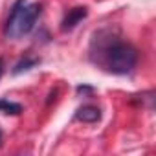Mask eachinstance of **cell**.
<instances>
[{
    "label": "cell",
    "mask_w": 156,
    "mask_h": 156,
    "mask_svg": "<svg viewBox=\"0 0 156 156\" xmlns=\"http://www.w3.org/2000/svg\"><path fill=\"white\" fill-rule=\"evenodd\" d=\"M0 112L19 116V114L22 112V105H20V103H13V101H9V99H0Z\"/></svg>",
    "instance_id": "obj_6"
},
{
    "label": "cell",
    "mask_w": 156,
    "mask_h": 156,
    "mask_svg": "<svg viewBox=\"0 0 156 156\" xmlns=\"http://www.w3.org/2000/svg\"><path fill=\"white\" fill-rule=\"evenodd\" d=\"M2 73H4V61L0 59V77H2Z\"/></svg>",
    "instance_id": "obj_8"
},
{
    "label": "cell",
    "mask_w": 156,
    "mask_h": 156,
    "mask_svg": "<svg viewBox=\"0 0 156 156\" xmlns=\"http://www.w3.org/2000/svg\"><path fill=\"white\" fill-rule=\"evenodd\" d=\"M39 62H41V59H39V57H30V55H26L24 59H20V61L15 64L13 73H15V75H19V73H22V72H28V70H31L33 66H37Z\"/></svg>",
    "instance_id": "obj_5"
},
{
    "label": "cell",
    "mask_w": 156,
    "mask_h": 156,
    "mask_svg": "<svg viewBox=\"0 0 156 156\" xmlns=\"http://www.w3.org/2000/svg\"><path fill=\"white\" fill-rule=\"evenodd\" d=\"M75 118L79 121H85V123H96V121L101 119V110L94 105H87V107H81L77 110Z\"/></svg>",
    "instance_id": "obj_4"
},
{
    "label": "cell",
    "mask_w": 156,
    "mask_h": 156,
    "mask_svg": "<svg viewBox=\"0 0 156 156\" xmlns=\"http://www.w3.org/2000/svg\"><path fill=\"white\" fill-rule=\"evenodd\" d=\"M0 141H2V130H0Z\"/></svg>",
    "instance_id": "obj_9"
},
{
    "label": "cell",
    "mask_w": 156,
    "mask_h": 156,
    "mask_svg": "<svg viewBox=\"0 0 156 156\" xmlns=\"http://www.w3.org/2000/svg\"><path fill=\"white\" fill-rule=\"evenodd\" d=\"M77 92H79V94H87V92H92V88L90 87H77Z\"/></svg>",
    "instance_id": "obj_7"
},
{
    "label": "cell",
    "mask_w": 156,
    "mask_h": 156,
    "mask_svg": "<svg viewBox=\"0 0 156 156\" xmlns=\"http://www.w3.org/2000/svg\"><path fill=\"white\" fill-rule=\"evenodd\" d=\"M41 11H42V6L41 4H28L26 0H17L11 8V15L6 22V37L8 39H20L24 35H28L37 19L41 17Z\"/></svg>",
    "instance_id": "obj_2"
},
{
    "label": "cell",
    "mask_w": 156,
    "mask_h": 156,
    "mask_svg": "<svg viewBox=\"0 0 156 156\" xmlns=\"http://www.w3.org/2000/svg\"><path fill=\"white\" fill-rule=\"evenodd\" d=\"M87 15H88V9H87L85 6H79V8L70 9V11L64 15V19H62V26H61V30H62V31L73 30L77 24H79V22L87 17Z\"/></svg>",
    "instance_id": "obj_3"
},
{
    "label": "cell",
    "mask_w": 156,
    "mask_h": 156,
    "mask_svg": "<svg viewBox=\"0 0 156 156\" xmlns=\"http://www.w3.org/2000/svg\"><path fill=\"white\" fill-rule=\"evenodd\" d=\"M98 51L101 53V64L116 75L130 73L138 64V50L132 44L114 37L101 44Z\"/></svg>",
    "instance_id": "obj_1"
}]
</instances>
